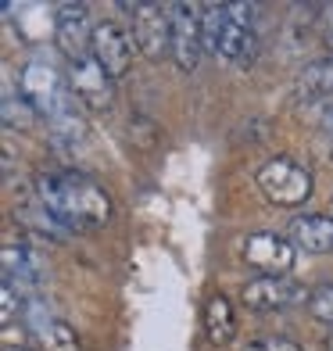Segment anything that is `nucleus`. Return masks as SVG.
I'll list each match as a JSON object with an SVG mask.
<instances>
[{
  "instance_id": "f257e3e1",
  "label": "nucleus",
  "mask_w": 333,
  "mask_h": 351,
  "mask_svg": "<svg viewBox=\"0 0 333 351\" xmlns=\"http://www.w3.org/2000/svg\"><path fill=\"white\" fill-rule=\"evenodd\" d=\"M36 197L47 204L69 230H97L111 219L108 190L90 180L86 172H40L36 176Z\"/></svg>"
},
{
  "instance_id": "f03ea898",
  "label": "nucleus",
  "mask_w": 333,
  "mask_h": 351,
  "mask_svg": "<svg viewBox=\"0 0 333 351\" xmlns=\"http://www.w3.org/2000/svg\"><path fill=\"white\" fill-rule=\"evenodd\" d=\"M258 190L280 208H297L312 197V172L294 158H269L258 169Z\"/></svg>"
},
{
  "instance_id": "7ed1b4c3",
  "label": "nucleus",
  "mask_w": 333,
  "mask_h": 351,
  "mask_svg": "<svg viewBox=\"0 0 333 351\" xmlns=\"http://www.w3.org/2000/svg\"><path fill=\"white\" fill-rule=\"evenodd\" d=\"M122 11L130 14V33H133V43L136 51L158 61L162 54H172V14H169V4H122Z\"/></svg>"
},
{
  "instance_id": "20e7f679",
  "label": "nucleus",
  "mask_w": 333,
  "mask_h": 351,
  "mask_svg": "<svg viewBox=\"0 0 333 351\" xmlns=\"http://www.w3.org/2000/svg\"><path fill=\"white\" fill-rule=\"evenodd\" d=\"M312 291L287 276H258L241 287V301L251 312H287L297 305H308Z\"/></svg>"
},
{
  "instance_id": "39448f33",
  "label": "nucleus",
  "mask_w": 333,
  "mask_h": 351,
  "mask_svg": "<svg viewBox=\"0 0 333 351\" xmlns=\"http://www.w3.org/2000/svg\"><path fill=\"white\" fill-rule=\"evenodd\" d=\"M241 254H244V262L251 269H258L262 276H287L291 269H294L297 247L291 244V237L258 230V233H247L244 237Z\"/></svg>"
},
{
  "instance_id": "423d86ee",
  "label": "nucleus",
  "mask_w": 333,
  "mask_h": 351,
  "mask_svg": "<svg viewBox=\"0 0 333 351\" xmlns=\"http://www.w3.org/2000/svg\"><path fill=\"white\" fill-rule=\"evenodd\" d=\"M69 90L86 111H108L115 104V79H111L97 58L69 61Z\"/></svg>"
},
{
  "instance_id": "0eeeda50",
  "label": "nucleus",
  "mask_w": 333,
  "mask_h": 351,
  "mask_svg": "<svg viewBox=\"0 0 333 351\" xmlns=\"http://www.w3.org/2000/svg\"><path fill=\"white\" fill-rule=\"evenodd\" d=\"M172 14V61L180 72H194L204 58L201 4H169Z\"/></svg>"
},
{
  "instance_id": "6e6552de",
  "label": "nucleus",
  "mask_w": 333,
  "mask_h": 351,
  "mask_svg": "<svg viewBox=\"0 0 333 351\" xmlns=\"http://www.w3.org/2000/svg\"><path fill=\"white\" fill-rule=\"evenodd\" d=\"M93 29L97 25L90 22L86 4H72L69 0V4L54 8V43L69 61H79V58L93 54Z\"/></svg>"
},
{
  "instance_id": "1a4fd4ad",
  "label": "nucleus",
  "mask_w": 333,
  "mask_h": 351,
  "mask_svg": "<svg viewBox=\"0 0 333 351\" xmlns=\"http://www.w3.org/2000/svg\"><path fill=\"white\" fill-rule=\"evenodd\" d=\"M18 90H22V97L33 104L43 119H51L54 111L72 97V90L61 83L58 69H54V65H47V61H29V65L22 69V83H18Z\"/></svg>"
},
{
  "instance_id": "9d476101",
  "label": "nucleus",
  "mask_w": 333,
  "mask_h": 351,
  "mask_svg": "<svg viewBox=\"0 0 333 351\" xmlns=\"http://www.w3.org/2000/svg\"><path fill=\"white\" fill-rule=\"evenodd\" d=\"M133 54H136L133 33L122 22H115V19L97 22V29H93V58L101 61V69L111 79H122L125 72H130Z\"/></svg>"
},
{
  "instance_id": "9b49d317",
  "label": "nucleus",
  "mask_w": 333,
  "mask_h": 351,
  "mask_svg": "<svg viewBox=\"0 0 333 351\" xmlns=\"http://www.w3.org/2000/svg\"><path fill=\"white\" fill-rule=\"evenodd\" d=\"M291 244L297 251H308V254H326L333 251V219L319 215V212H308V215H297L291 219Z\"/></svg>"
},
{
  "instance_id": "f8f14e48",
  "label": "nucleus",
  "mask_w": 333,
  "mask_h": 351,
  "mask_svg": "<svg viewBox=\"0 0 333 351\" xmlns=\"http://www.w3.org/2000/svg\"><path fill=\"white\" fill-rule=\"evenodd\" d=\"M204 337H208L212 344L219 348H226L233 337H236V308H233V301L226 294H212L208 301H204Z\"/></svg>"
},
{
  "instance_id": "ddd939ff",
  "label": "nucleus",
  "mask_w": 333,
  "mask_h": 351,
  "mask_svg": "<svg viewBox=\"0 0 333 351\" xmlns=\"http://www.w3.org/2000/svg\"><path fill=\"white\" fill-rule=\"evenodd\" d=\"M40 258L36 251H29L25 244H4V280L18 291H36L40 287Z\"/></svg>"
},
{
  "instance_id": "4468645a",
  "label": "nucleus",
  "mask_w": 333,
  "mask_h": 351,
  "mask_svg": "<svg viewBox=\"0 0 333 351\" xmlns=\"http://www.w3.org/2000/svg\"><path fill=\"white\" fill-rule=\"evenodd\" d=\"M294 97L297 101H326V97H333V54L301 69L297 83H294Z\"/></svg>"
},
{
  "instance_id": "2eb2a0df",
  "label": "nucleus",
  "mask_w": 333,
  "mask_h": 351,
  "mask_svg": "<svg viewBox=\"0 0 333 351\" xmlns=\"http://www.w3.org/2000/svg\"><path fill=\"white\" fill-rule=\"evenodd\" d=\"M14 219L25 222L33 233L47 237V241H69V233H72L65 222H61L51 208H47V204H40V197L29 201V204H18V208H14Z\"/></svg>"
},
{
  "instance_id": "dca6fc26",
  "label": "nucleus",
  "mask_w": 333,
  "mask_h": 351,
  "mask_svg": "<svg viewBox=\"0 0 333 351\" xmlns=\"http://www.w3.org/2000/svg\"><path fill=\"white\" fill-rule=\"evenodd\" d=\"M33 333V344H36V351H79L83 348V341H79V333H75V326H69L65 319H43L40 326H33L29 330Z\"/></svg>"
},
{
  "instance_id": "f3484780",
  "label": "nucleus",
  "mask_w": 333,
  "mask_h": 351,
  "mask_svg": "<svg viewBox=\"0 0 333 351\" xmlns=\"http://www.w3.org/2000/svg\"><path fill=\"white\" fill-rule=\"evenodd\" d=\"M226 29V4H201V33H204V54H219V40Z\"/></svg>"
},
{
  "instance_id": "a211bd4d",
  "label": "nucleus",
  "mask_w": 333,
  "mask_h": 351,
  "mask_svg": "<svg viewBox=\"0 0 333 351\" xmlns=\"http://www.w3.org/2000/svg\"><path fill=\"white\" fill-rule=\"evenodd\" d=\"M0 115H4V125H8V130H14V125H18V130H29V125H36L40 111L29 104L22 93L14 97V93L8 90V93H4V111H0Z\"/></svg>"
},
{
  "instance_id": "6ab92c4d",
  "label": "nucleus",
  "mask_w": 333,
  "mask_h": 351,
  "mask_svg": "<svg viewBox=\"0 0 333 351\" xmlns=\"http://www.w3.org/2000/svg\"><path fill=\"white\" fill-rule=\"evenodd\" d=\"M308 315L319 319V323L333 326V283H319L308 298Z\"/></svg>"
},
{
  "instance_id": "aec40b11",
  "label": "nucleus",
  "mask_w": 333,
  "mask_h": 351,
  "mask_svg": "<svg viewBox=\"0 0 333 351\" xmlns=\"http://www.w3.org/2000/svg\"><path fill=\"white\" fill-rule=\"evenodd\" d=\"M158 136H162V133H158V125L147 115H133L130 119V143H133V147L151 151L154 143H158Z\"/></svg>"
},
{
  "instance_id": "412c9836",
  "label": "nucleus",
  "mask_w": 333,
  "mask_h": 351,
  "mask_svg": "<svg viewBox=\"0 0 333 351\" xmlns=\"http://www.w3.org/2000/svg\"><path fill=\"white\" fill-rule=\"evenodd\" d=\"M241 351H301V344L283 337V333H258V337H251Z\"/></svg>"
},
{
  "instance_id": "4be33fe9",
  "label": "nucleus",
  "mask_w": 333,
  "mask_h": 351,
  "mask_svg": "<svg viewBox=\"0 0 333 351\" xmlns=\"http://www.w3.org/2000/svg\"><path fill=\"white\" fill-rule=\"evenodd\" d=\"M0 301H4V323H11V315L18 312V298H14V287L4 280V287H0Z\"/></svg>"
},
{
  "instance_id": "5701e85b",
  "label": "nucleus",
  "mask_w": 333,
  "mask_h": 351,
  "mask_svg": "<svg viewBox=\"0 0 333 351\" xmlns=\"http://www.w3.org/2000/svg\"><path fill=\"white\" fill-rule=\"evenodd\" d=\"M323 43L333 51V8L326 11V19H323Z\"/></svg>"
},
{
  "instance_id": "b1692460",
  "label": "nucleus",
  "mask_w": 333,
  "mask_h": 351,
  "mask_svg": "<svg viewBox=\"0 0 333 351\" xmlns=\"http://www.w3.org/2000/svg\"><path fill=\"white\" fill-rule=\"evenodd\" d=\"M319 125H323V133L330 136V143H333V104L323 111V119H319Z\"/></svg>"
},
{
  "instance_id": "393cba45",
  "label": "nucleus",
  "mask_w": 333,
  "mask_h": 351,
  "mask_svg": "<svg viewBox=\"0 0 333 351\" xmlns=\"http://www.w3.org/2000/svg\"><path fill=\"white\" fill-rule=\"evenodd\" d=\"M4 351H25V348H11V344H8V348H4Z\"/></svg>"
},
{
  "instance_id": "a878e982",
  "label": "nucleus",
  "mask_w": 333,
  "mask_h": 351,
  "mask_svg": "<svg viewBox=\"0 0 333 351\" xmlns=\"http://www.w3.org/2000/svg\"><path fill=\"white\" fill-rule=\"evenodd\" d=\"M330 351H333V333H330Z\"/></svg>"
}]
</instances>
